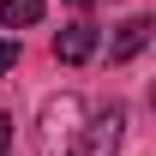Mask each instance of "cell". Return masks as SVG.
Instances as JSON below:
<instances>
[{
  "label": "cell",
  "instance_id": "obj_6",
  "mask_svg": "<svg viewBox=\"0 0 156 156\" xmlns=\"http://www.w3.org/2000/svg\"><path fill=\"white\" fill-rule=\"evenodd\" d=\"M12 66H18V42H6V36H0V72H12Z\"/></svg>",
  "mask_w": 156,
  "mask_h": 156
},
{
  "label": "cell",
  "instance_id": "obj_4",
  "mask_svg": "<svg viewBox=\"0 0 156 156\" xmlns=\"http://www.w3.org/2000/svg\"><path fill=\"white\" fill-rule=\"evenodd\" d=\"M150 30H156L150 18H126V24L114 30V42H108V60H114V66H126V60H132L138 48L150 42Z\"/></svg>",
  "mask_w": 156,
  "mask_h": 156
},
{
  "label": "cell",
  "instance_id": "obj_3",
  "mask_svg": "<svg viewBox=\"0 0 156 156\" xmlns=\"http://www.w3.org/2000/svg\"><path fill=\"white\" fill-rule=\"evenodd\" d=\"M96 54V24H66V30H60L54 36V60H66V66H84V60Z\"/></svg>",
  "mask_w": 156,
  "mask_h": 156
},
{
  "label": "cell",
  "instance_id": "obj_7",
  "mask_svg": "<svg viewBox=\"0 0 156 156\" xmlns=\"http://www.w3.org/2000/svg\"><path fill=\"white\" fill-rule=\"evenodd\" d=\"M0 156H12V114H0Z\"/></svg>",
  "mask_w": 156,
  "mask_h": 156
},
{
  "label": "cell",
  "instance_id": "obj_1",
  "mask_svg": "<svg viewBox=\"0 0 156 156\" xmlns=\"http://www.w3.org/2000/svg\"><path fill=\"white\" fill-rule=\"evenodd\" d=\"M78 138H84V102L48 96L36 114V156H78Z\"/></svg>",
  "mask_w": 156,
  "mask_h": 156
},
{
  "label": "cell",
  "instance_id": "obj_2",
  "mask_svg": "<svg viewBox=\"0 0 156 156\" xmlns=\"http://www.w3.org/2000/svg\"><path fill=\"white\" fill-rule=\"evenodd\" d=\"M120 138H126V108H120V102H108V108L84 126L78 156H120Z\"/></svg>",
  "mask_w": 156,
  "mask_h": 156
},
{
  "label": "cell",
  "instance_id": "obj_5",
  "mask_svg": "<svg viewBox=\"0 0 156 156\" xmlns=\"http://www.w3.org/2000/svg\"><path fill=\"white\" fill-rule=\"evenodd\" d=\"M42 18V0H0V24L6 30H30Z\"/></svg>",
  "mask_w": 156,
  "mask_h": 156
}]
</instances>
